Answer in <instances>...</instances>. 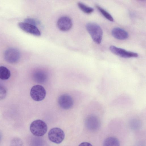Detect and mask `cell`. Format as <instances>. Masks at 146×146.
Segmentation results:
<instances>
[{"label": "cell", "instance_id": "3", "mask_svg": "<svg viewBox=\"0 0 146 146\" xmlns=\"http://www.w3.org/2000/svg\"><path fill=\"white\" fill-rule=\"evenodd\" d=\"M49 140L56 144L61 143L65 137L64 131L61 129L55 127L51 129L48 134Z\"/></svg>", "mask_w": 146, "mask_h": 146}, {"label": "cell", "instance_id": "13", "mask_svg": "<svg viewBox=\"0 0 146 146\" xmlns=\"http://www.w3.org/2000/svg\"><path fill=\"white\" fill-rule=\"evenodd\" d=\"M33 77L36 81L39 83L44 82L47 78L46 75L45 73L41 71H38L35 72Z\"/></svg>", "mask_w": 146, "mask_h": 146}, {"label": "cell", "instance_id": "5", "mask_svg": "<svg viewBox=\"0 0 146 146\" xmlns=\"http://www.w3.org/2000/svg\"><path fill=\"white\" fill-rule=\"evenodd\" d=\"M20 54L19 51L13 48H10L5 51L4 54L5 60L11 63L17 62L19 60Z\"/></svg>", "mask_w": 146, "mask_h": 146}, {"label": "cell", "instance_id": "10", "mask_svg": "<svg viewBox=\"0 0 146 146\" xmlns=\"http://www.w3.org/2000/svg\"><path fill=\"white\" fill-rule=\"evenodd\" d=\"M86 124L88 128L92 130H95L99 127L100 121L96 116L92 115L87 118Z\"/></svg>", "mask_w": 146, "mask_h": 146}, {"label": "cell", "instance_id": "8", "mask_svg": "<svg viewBox=\"0 0 146 146\" xmlns=\"http://www.w3.org/2000/svg\"><path fill=\"white\" fill-rule=\"evenodd\" d=\"M58 103L60 107L66 110L72 107L73 104V100L72 98L69 95L63 94L59 97Z\"/></svg>", "mask_w": 146, "mask_h": 146}, {"label": "cell", "instance_id": "20", "mask_svg": "<svg viewBox=\"0 0 146 146\" xmlns=\"http://www.w3.org/2000/svg\"><path fill=\"white\" fill-rule=\"evenodd\" d=\"M78 146H93L92 145L88 142H84L80 143Z\"/></svg>", "mask_w": 146, "mask_h": 146}, {"label": "cell", "instance_id": "2", "mask_svg": "<svg viewBox=\"0 0 146 146\" xmlns=\"http://www.w3.org/2000/svg\"><path fill=\"white\" fill-rule=\"evenodd\" d=\"M30 129L32 133L37 136L44 135L47 130L46 123L43 121L37 119L31 123Z\"/></svg>", "mask_w": 146, "mask_h": 146}, {"label": "cell", "instance_id": "7", "mask_svg": "<svg viewBox=\"0 0 146 146\" xmlns=\"http://www.w3.org/2000/svg\"><path fill=\"white\" fill-rule=\"evenodd\" d=\"M18 25L21 29L27 33L37 36L41 35L40 31L35 26L25 22H19Z\"/></svg>", "mask_w": 146, "mask_h": 146}, {"label": "cell", "instance_id": "15", "mask_svg": "<svg viewBox=\"0 0 146 146\" xmlns=\"http://www.w3.org/2000/svg\"><path fill=\"white\" fill-rule=\"evenodd\" d=\"M96 7L102 14L107 19L111 21H113V17L108 11L98 5H96Z\"/></svg>", "mask_w": 146, "mask_h": 146}, {"label": "cell", "instance_id": "11", "mask_svg": "<svg viewBox=\"0 0 146 146\" xmlns=\"http://www.w3.org/2000/svg\"><path fill=\"white\" fill-rule=\"evenodd\" d=\"M112 36L115 38L120 40H124L129 36L128 33L123 29L119 27L113 29L111 31Z\"/></svg>", "mask_w": 146, "mask_h": 146}, {"label": "cell", "instance_id": "1", "mask_svg": "<svg viewBox=\"0 0 146 146\" xmlns=\"http://www.w3.org/2000/svg\"><path fill=\"white\" fill-rule=\"evenodd\" d=\"M86 28L93 40L97 44H100L103 36V31L100 26L95 23L90 22L86 24Z\"/></svg>", "mask_w": 146, "mask_h": 146}, {"label": "cell", "instance_id": "4", "mask_svg": "<svg viewBox=\"0 0 146 146\" xmlns=\"http://www.w3.org/2000/svg\"><path fill=\"white\" fill-rule=\"evenodd\" d=\"M30 95L32 98L36 101H40L43 100L46 95L44 88L39 85H35L31 88Z\"/></svg>", "mask_w": 146, "mask_h": 146}, {"label": "cell", "instance_id": "19", "mask_svg": "<svg viewBox=\"0 0 146 146\" xmlns=\"http://www.w3.org/2000/svg\"><path fill=\"white\" fill-rule=\"evenodd\" d=\"M25 22L35 26L38 23V22L37 21L34 19L31 18H28L25 19Z\"/></svg>", "mask_w": 146, "mask_h": 146}, {"label": "cell", "instance_id": "16", "mask_svg": "<svg viewBox=\"0 0 146 146\" xmlns=\"http://www.w3.org/2000/svg\"><path fill=\"white\" fill-rule=\"evenodd\" d=\"M78 5L79 8L85 13L90 14L94 11L93 8L88 6L81 2H78Z\"/></svg>", "mask_w": 146, "mask_h": 146}, {"label": "cell", "instance_id": "18", "mask_svg": "<svg viewBox=\"0 0 146 146\" xmlns=\"http://www.w3.org/2000/svg\"><path fill=\"white\" fill-rule=\"evenodd\" d=\"M7 90L5 87L0 85V100L4 99L6 97Z\"/></svg>", "mask_w": 146, "mask_h": 146}, {"label": "cell", "instance_id": "14", "mask_svg": "<svg viewBox=\"0 0 146 146\" xmlns=\"http://www.w3.org/2000/svg\"><path fill=\"white\" fill-rule=\"evenodd\" d=\"M10 72L7 68L3 66H0V79L2 80H7L10 78Z\"/></svg>", "mask_w": 146, "mask_h": 146}, {"label": "cell", "instance_id": "12", "mask_svg": "<svg viewBox=\"0 0 146 146\" xmlns=\"http://www.w3.org/2000/svg\"><path fill=\"white\" fill-rule=\"evenodd\" d=\"M103 146H120V143L117 138L110 137L105 140L103 143Z\"/></svg>", "mask_w": 146, "mask_h": 146}, {"label": "cell", "instance_id": "17", "mask_svg": "<svg viewBox=\"0 0 146 146\" xmlns=\"http://www.w3.org/2000/svg\"><path fill=\"white\" fill-rule=\"evenodd\" d=\"M23 143L22 140L18 137H14L11 140V146H23Z\"/></svg>", "mask_w": 146, "mask_h": 146}, {"label": "cell", "instance_id": "21", "mask_svg": "<svg viewBox=\"0 0 146 146\" xmlns=\"http://www.w3.org/2000/svg\"><path fill=\"white\" fill-rule=\"evenodd\" d=\"M1 133L0 132V141H1Z\"/></svg>", "mask_w": 146, "mask_h": 146}, {"label": "cell", "instance_id": "9", "mask_svg": "<svg viewBox=\"0 0 146 146\" xmlns=\"http://www.w3.org/2000/svg\"><path fill=\"white\" fill-rule=\"evenodd\" d=\"M72 25L71 19L66 16L60 17L57 22V25L59 29L64 31L69 30L72 27Z\"/></svg>", "mask_w": 146, "mask_h": 146}, {"label": "cell", "instance_id": "6", "mask_svg": "<svg viewBox=\"0 0 146 146\" xmlns=\"http://www.w3.org/2000/svg\"><path fill=\"white\" fill-rule=\"evenodd\" d=\"M110 51L114 54L120 57L128 58L137 57L138 54L134 52L128 51L123 49L118 48L114 46H111L110 47Z\"/></svg>", "mask_w": 146, "mask_h": 146}]
</instances>
